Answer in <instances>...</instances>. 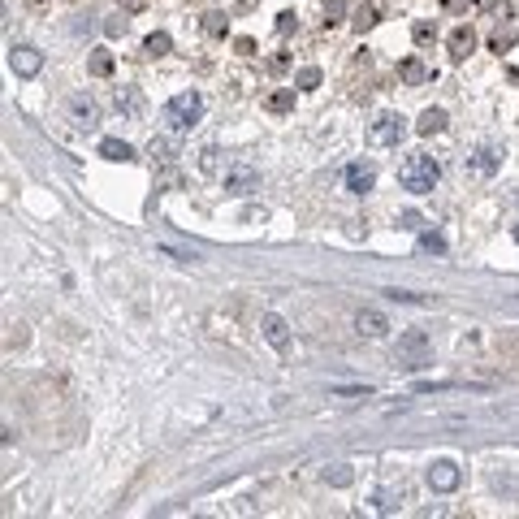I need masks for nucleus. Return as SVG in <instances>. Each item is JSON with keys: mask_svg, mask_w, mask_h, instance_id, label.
Instances as JSON below:
<instances>
[{"mask_svg": "<svg viewBox=\"0 0 519 519\" xmlns=\"http://www.w3.org/2000/svg\"><path fill=\"white\" fill-rule=\"evenodd\" d=\"M117 112L126 121H139L143 117V95H139V87H121L117 91Z\"/></svg>", "mask_w": 519, "mask_h": 519, "instance_id": "nucleus-10", "label": "nucleus"}, {"mask_svg": "<svg viewBox=\"0 0 519 519\" xmlns=\"http://www.w3.org/2000/svg\"><path fill=\"white\" fill-rule=\"evenodd\" d=\"M295 83H299L303 91H316V87H320V70H316V65H307V70H299Z\"/></svg>", "mask_w": 519, "mask_h": 519, "instance_id": "nucleus-24", "label": "nucleus"}, {"mask_svg": "<svg viewBox=\"0 0 519 519\" xmlns=\"http://www.w3.org/2000/svg\"><path fill=\"white\" fill-rule=\"evenodd\" d=\"M420 251H424V255H442V251H446V238L433 234V230H424V234H420Z\"/></svg>", "mask_w": 519, "mask_h": 519, "instance_id": "nucleus-22", "label": "nucleus"}, {"mask_svg": "<svg viewBox=\"0 0 519 519\" xmlns=\"http://www.w3.org/2000/svg\"><path fill=\"white\" fill-rule=\"evenodd\" d=\"M148 152H152L156 160H177V139H173V135H156V139L148 143Z\"/></svg>", "mask_w": 519, "mask_h": 519, "instance_id": "nucleus-16", "label": "nucleus"}, {"mask_svg": "<svg viewBox=\"0 0 519 519\" xmlns=\"http://www.w3.org/2000/svg\"><path fill=\"white\" fill-rule=\"evenodd\" d=\"M342 13H346V5H342V0H333V5L324 9V22H337V18H342Z\"/></svg>", "mask_w": 519, "mask_h": 519, "instance_id": "nucleus-28", "label": "nucleus"}, {"mask_svg": "<svg viewBox=\"0 0 519 519\" xmlns=\"http://www.w3.org/2000/svg\"><path fill=\"white\" fill-rule=\"evenodd\" d=\"M104 30H108V35H121V30H126V18H108Z\"/></svg>", "mask_w": 519, "mask_h": 519, "instance_id": "nucleus-30", "label": "nucleus"}, {"mask_svg": "<svg viewBox=\"0 0 519 519\" xmlns=\"http://www.w3.org/2000/svg\"><path fill=\"white\" fill-rule=\"evenodd\" d=\"M70 117H74L78 130H95V126H100V108H95L91 95H74V100H70Z\"/></svg>", "mask_w": 519, "mask_h": 519, "instance_id": "nucleus-8", "label": "nucleus"}, {"mask_svg": "<svg viewBox=\"0 0 519 519\" xmlns=\"http://www.w3.org/2000/svg\"><path fill=\"white\" fill-rule=\"evenodd\" d=\"M355 329H360L364 337H381V333L389 329V320H385L381 312H372V307H364V312L355 316Z\"/></svg>", "mask_w": 519, "mask_h": 519, "instance_id": "nucleus-11", "label": "nucleus"}, {"mask_svg": "<svg viewBox=\"0 0 519 519\" xmlns=\"http://www.w3.org/2000/svg\"><path fill=\"white\" fill-rule=\"evenodd\" d=\"M411 35H415V43H433V26H429V22H415Z\"/></svg>", "mask_w": 519, "mask_h": 519, "instance_id": "nucleus-27", "label": "nucleus"}, {"mask_svg": "<svg viewBox=\"0 0 519 519\" xmlns=\"http://www.w3.org/2000/svg\"><path fill=\"white\" fill-rule=\"evenodd\" d=\"M87 70H91L95 78H108V74H112V52H108V48H95L91 61H87Z\"/></svg>", "mask_w": 519, "mask_h": 519, "instance_id": "nucleus-17", "label": "nucleus"}, {"mask_svg": "<svg viewBox=\"0 0 519 519\" xmlns=\"http://www.w3.org/2000/svg\"><path fill=\"white\" fill-rule=\"evenodd\" d=\"M398 74L407 78V83H424V78H429V70H424L420 61H402V70H398Z\"/></svg>", "mask_w": 519, "mask_h": 519, "instance_id": "nucleus-23", "label": "nucleus"}, {"mask_svg": "<svg viewBox=\"0 0 519 519\" xmlns=\"http://www.w3.org/2000/svg\"><path fill=\"white\" fill-rule=\"evenodd\" d=\"M100 156L104 160H121L126 165V160H135V148H130L126 139H100Z\"/></svg>", "mask_w": 519, "mask_h": 519, "instance_id": "nucleus-15", "label": "nucleus"}, {"mask_svg": "<svg viewBox=\"0 0 519 519\" xmlns=\"http://www.w3.org/2000/svg\"><path fill=\"white\" fill-rule=\"evenodd\" d=\"M394 360L398 368H424L433 360V337L424 329H407V333H398V342H394Z\"/></svg>", "mask_w": 519, "mask_h": 519, "instance_id": "nucleus-3", "label": "nucleus"}, {"mask_svg": "<svg viewBox=\"0 0 519 519\" xmlns=\"http://www.w3.org/2000/svg\"><path fill=\"white\" fill-rule=\"evenodd\" d=\"M199 117H204V95L199 91H177L173 100L165 104V121H169L173 135H186Z\"/></svg>", "mask_w": 519, "mask_h": 519, "instance_id": "nucleus-2", "label": "nucleus"}, {"mask_svg": "<svg viewBox=\"0 0 519 519\" xmlns=\"http://www.w3.org/2000/svg\"><path fill=\"white\" fill-rule=\"evenodd\" d=\"M268 108H273V112H286V108H295V87H282V91H273V95H268Z\"/></svg>", "mask_w": 519, "mask_h": 519, "instance_id": "nucleus-21", "label": "nucleus"}, {"mask_svg": "<svg viewBox=\"0 0 519 519\" xmlns=\"http://www.w3.org/2000/svg\"><path fill=\"white\" fill-rule=\"evenodd\" d=\"M355 480V472L346 463H333V467H324V484H333V489H346V484Z\"/></svg>", "mask_w": 519, "mask_h": 519, "instance_id": "nucleus-19", "label": "nucleus"}, {"mask_svg": "<svg viewBox=\"0 0 519 519\" xmlns=\"http://www.w3.org/2000/svg\"><path fill=\"white\" fill-rule=\"evenodd\" d=\"M9 70L18 74V78H35L43 70V52H39V48H30V43L9 48Z\"/></svg>", "mask_w": 519, "mask_h": 519, "instance_id": "nucleus-4", "label": "nucleus"}, {"mask_svg": "<svg viewBox=\"0 0 519 519\" xmlns=\"http://www.w3.org/2000/svg\"><path fill=\"white\" fill-rule=\"evenodd\" d=\"M117 5H121V9H130V13H139L143 5H148V0H117Z\"/></svg>", "mask_w": 519, "mask_h": 519, "instance_id": "nucleus-32", "label": "nucleus"}, {"mask_svg": "<svg viewBox=\"0 0 519 519\" xmlns=\"http://www.w3.org/2000/svg\"><path fill=\"white\" fill-rule=\"evenodd\" d=\"M402 230H420V217L415 213H402Z\"/></svg>", "mask_w": 519, "mask_h": 519, "instance_id": "nucleus-31", "label": "nucleus"}, {"mask_svg": "<svg viewBox=\"0 0 519 519\" xmlns=\"http://www.w3.org/2000/svg\"><path fill=\"white\" fill-rule=\"evenodd\" d=\"M498 165H502V156H498L493 148H480L476 156H467V169H472V173H480V177H489Z\"/></svg>", "mask_w": 519, "mask_h": 519, "instance_id": "nucleus-12", "label": "nucleus"}, {"mask_svg": "<svg viewBox=\"0 0 519 519\" xmlns=\"http://www.w3.org/2000/svg\"><path fill=\"white\" fill-rule=\"evenodd\" d=\"M472 48H476V35H472L467 26H459V30L450 35V52H454V57H467Z\"/></svg>", "mask_w": 519, "mask_h": 519, "instance_id": "nucleus-18", "label": "nucleus"}, {"mask_svg": "<svg viewBox=\"0 0 519 519\" xmlns=\"http://www.w3.org/2000/svg\"><path fill=\"white\" fill-rule=\"evenodd\" d=\"M221 182H225V190H230V195H251V190H260V173H255L251 165H230Z\"/></svg>", "mask_w": 519, "mask_h": 519, "instance_id": "nucleus-7", "label": "nucleus"}, {"mask_svg": "<svg viewBox=\"0 0 519 519\" xmlns=\"http://www.w3.org/2000/svg\"><path fill=\"white\" fill-rule=\"evenodd\" d=\"M459 480H463V472H459V463H450V459H437V463L429 467V489H433V493L459 489Z\"/></svg>", "mask_w": 519, "mask_h": 519, "instance_id": "nucleus-6", "label": "nucleus"}, {"mask_svg": "<svg viewBox=\"0 0 519 519\" xmlns=\"http://www.w3.org/2000/svg\"><path fill=\"white\" fill-rule=\"evenodd\" d=\"M437 177H442V169H437L433 156H407V160H402V169H398L402 190H411V195H429L437 186Z\"/></svg>", "mask_w": 519, "mask_h": 519, "instance_id": "nucleus-1", "label": "nucleus"}, {"mask_svg": "<svg viewBox=\"0 0 519 519\" xmlns=\"http://www.w3.org/2000/svg\"><path fill=\"white\" fill-rule=\"evenodd\" d=\"M26 342V324H13V333H9V346H22Z\"/></svg>", "mask_w": 519, "mask_h": 519, "instance_id": "nucleus-29", "label": "nucleus"}, {"mask_svg": "<svg viewBox=\"0 0 519 519\" xmlns=\"http://www.w3.org/2000/svg\"><path fill=\"white\" fill-rule=\"evenodd\" d=\"M346 186H351V195H368L372 186H377V173H372V165H364V160L346 165Z\"/></svg>", "mask_w": 519, "mask_h": 519, "instance_id": "nucleus-9", "label": "nucleus"}, {"mask_svg": "<svg viewBox=\"0 0 519 519\" xmlns=\"http://www.w3.org/2000/svg\"><path fill=\"white\" fill-rule=\"evenodd\" d=\"M442 130H446V112L442 108H424V112H420L415 135H442Z\"/></svg>", "mask_w": 519, "mask_h": 519, "instance_id": "nucleus-14", "label": "nucleus"}, {"mask_svg": "<svg viewBox=\"0 0 519 519\" xmlns=\"http://www.w3.org/2000/svg\"><path fill=\"white\" fill-rule=\"evenodd\" d=\"M204 30L208 35H225V18L221 13H204Z\"/></svg>", "mask_w": 519, "mask_h": 519, "instance_id": "nucleus-25", "label": "nucleus"}, {"mask_svg": "<svg viewBox=\"0 0 519 519\" xmlns=\"http://www.w3.org/2000/svg\"><path fill=\"white\" fill-rule=\"evenodd\" d=\"M143 48H148V57H165L169 48H173V39L165 35V30H152V35H148V43H143Z\"/></svg>", "mask_w": 519, "mask_h": 519, "instance_id": "nucleus-20", "label": "nucleus"}, {"mask_svg": "<svg viewBox=\"0 0 519 519\" xmlns=\"http://www.w3.org/2000/svg\"><path fill=\"white\" fill-rule=\"evenodd\" d=\"M402 135H407V117H398V112H385V117L372 121V143H381V148L402 143Z\"/></svg>", "mask_w": 519, "mask_h": 519, "instance_id": "nucleus-5", "label": "nucleus"}, {"mask_svg": "<svg viewBox=\"0 0 519 519\" xmlns=\"http://www.w3.org/2000/svg\"><path fill=\"white\" fill-rule=\"evenodd\" d=\"M264 337H268V346L286 351V346H290V329H286V320H282V316H264Z\"/></svg>", "mask_w": 519, "mask_h": 519, "instance_id": "nucleus-13", "label": "nucleus"}, {"mask_svg": "<svg viewBox=\"0 0 519 519\" xmlns=\"http://www.w3.org/2000/svg\"><path fill=\"white\" fill-rule=\"evenodd\" d=\"M160 251H165V255H173L177 264H195V260H199L195 251H177V247H160Z\"/></svg>", "mask_w": 519, "mask_h": 519, "instance_id": "nucleus-26", "label": "nucleus"}]
</instances>
